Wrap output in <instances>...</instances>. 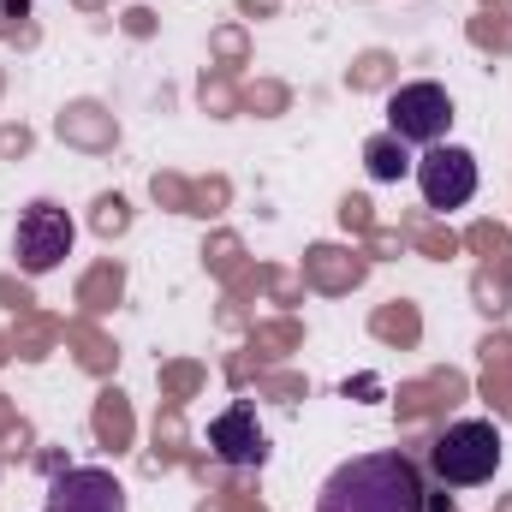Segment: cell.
<instances>
[{
  "mask_svg": "<svg viewBox=\"0 0 512 512\" xmlns=\"http://www.w3.org/2000/svg\"><path fill=\"white\" fill-rule=\"evenodd\" d=\"M316 512H429V495H423V471L387 447V453H358L346 459L322 495H316Z\"/></svg>",
  "mask_w": 512,
  "mask_h": 512,
  "instance_id": "6da1fadb",
  "label": "cell"
},
{
  "mask_svg": "<svg viewBox=\"0 0 512 512\" xmlns=\"http://www.w3.org/2000/svg\"><path fill=\"white\" fill-rule=\"evenodd\" d=\"M411 173L429 209H465L477 197V155L465 143H429Z\"/></svg>",
  "mask_w": 512,
  "mask_h": 512,
  "instance_id": "5b68a950",
  "label": "cell"
},
{
  "mask_svg": "<svg viewBox=\"0 0 512 512\" xmlns=\"http://www.w3.org/2000/svg\"><path fill=\"white\" fill-rule=\"evenodd\" d=\"M72 239H78V227H72V215L60 209V203H30L24 215H18V233H12V251H18V268L24 274H48V268H60L66 256H72Z\"/></svg>",
  "mask_w": 512,
  "mask_h": 512,
  "instance_id": "277c9868",
  "label": "cell"
},
{
  "mask_svg": "<svg viewBox=\"0 0 512 512\" xmlns=\"http://www.w3.org/2000/svg\"><path fill=\"white\" fill-rule=\"evenodd\" d=\"M501 453H507L501 429L483 423V417H465V423H447V429L435 435L429 465H435V477H441L447 489H477V483H489V477L501 471Z\"/></svg>",
  "mask_w": 512,
  "mask_h": 512,
  "instance_id": "7a4b0ae2",
  "label": "cell"
},
{
  "mask_svg": "<svg viewBox=\"0 0 512 512\" xmlns=\"http://www.w3.org/2000/svg\"><path fill=\"white\" fill-rule=\"evenodd\" d=\"M364 167H370L376 185H399L417 161H411V143H399V137L387 131V137H370V143H364Z\"/></svg>",
  "mask_w": 512,
  "mask_h": 512,
  "instance_id": "ba28073f",
  "label": "cell"
},
{
  "mask_svg": "<svg viewBox=\"0 0 512 512\" xmlns=\"http://www.w3.org/2000/svg\"><path fill=\"white\" fill-rule=\"evenodd\" d=\"M453 126V96L435 84V78H417V84H399L393 96H387V131L399 137V143H441Z\"/></svg>",
  "mask_w": 512,
  "mask_h": 512,
  "instance_id": "3957f363",
  "label": "cell"
},
{
  "mask_svg": "<svg viewBox=\"0 0 512 512\" xmlns=\"http://www.w3.org/2000/svg\"><path fill=\"white\" fill-rule=\"evenodd\" d=\"M209 447H215L221 465H239V471H251V465L268 459V435H262V423H256V411L245 399L227 405V411L209 423Z\"/></svg>",
  "mask_w": 512,
  "mask_h": 512,
  "instance_id": "52a82bcc",
  "label": "cell"
},
{
  "mask_svg": "<svg viewBox=\"0 0 512 512\" xmlns=\"http://www.w3.org/2000/svg\"><path fill=\"white\" fill-rule=\"evenodd\" d=\"M48 512H126V489L114 471L78 465V471H60L48 483Z\"/></svg>",
  "mask_w": 512,
  "mask_h": 512,
  "instance_id": "8992f818",
  "label": "cell"
}]
</instances>
